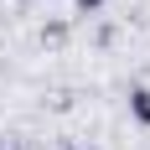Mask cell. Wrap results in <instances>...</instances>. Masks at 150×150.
Listing matches in <instances>:
<instances>
[{"label": "cell", "mask_w": 150, "mask_h": 150, "mask_svg": "<svg viewBox=\"0 0 150 150\" xmlns=\"http://www.w3.org/2000/svg\"><path fill=\"white\" fill-rule=\"evenodd\" d=\"M67 150H83V145H67Z\"/></svg>", "instance_id": "obj_4"}, {"label": "cell", "mask_w": 150, "mask_h": 150, "mask_svg": "<svg viewBox=\"0 0 150 150\" xmlns=\"http://www.w3.org/2000/svg\"><path fill=\"white\" fill-rule=\"evenodd\" d=\"M129 114H135V124L150 129V88H129Z\"/></svg>", "instance_id": "obj_1"}, {"label": "cell", "mask_w": 150, "mask_h": 150, "mask_svg": "<svg viewBox=\"0 0 150 150\" xmlns=\"http://www.w3.org/2000/svg\"><path fill=\"white\" fill-rule=\"evenodd\" d=\"M78 11H98V5H104V0H73Z\"/></svg>", "instance_id": "obj_2"}, {"label": "cell", "mask_w": 150, "mask_h": 150, "mask_svg": "<svg viewBox=\"0 0 150 150\" xmlns=\"http://www.w3.org/2000/svg\"><path fill=\"white\" fill-rule=\"evenodd\" d=\"M0 150H21V145H16V140H0Z\"/></svg>", "instance_id": "obj_3"}]
</instances>
